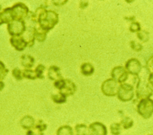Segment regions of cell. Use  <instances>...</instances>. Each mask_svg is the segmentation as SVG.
I'll return each mask as SVG.
<instances>
[{
  "mask_svg": "<svg viewBox=\"0 0 153 135\" xmlns=\"http://www.w3.org/2000/svg\"><path fill=\"white\" fill-rule=\"evenodd\" d=\"M134 96V87L131 84L124 82L120 84L117 93L118 99L124 102L131 100Z\"/></svg>",
  "mask_w": 153,
  "mask_h": 135,
  "instance_id": "8992f818",
  "label": "cell"
},
{
  "mask_svg": "<svg viewBox=\"0 0 153 135\" xmlns=\"http://www.w3.org/2000/svg\"><path fill=\"white\" fill-rule=\"evenodd\" d=\"M20 124L23 128L28 130L33 128L35 121L32 116L25 115L20 119Z\"/></svg>",
  "mask_w": 153,
  "mask_h": 135,
  "instance_id": "9a60e30c",
  "label": "cell"
},
{
  "mask_svg": "<svg viewBox=\"0 0 153 135\" xmlns=\"http://www.w3.org/2000/svg\"><path fill=\"white\" fill-rule=\"evenodd\" d=\"M45 69V66L42 64H39L35 69V72L36 73V78L39 79H44V72Z\"/></svg>",
  "mask_w": 153,
  "mask_h": 135,
  "instance_id": "d4e9b609",
  "label": "cell"
},
{
  "mask_svg": "<svg viewBox=\"0 0 153 135\" xmlns=\"http://www.w3.org/2000/svg\"><path fill=\"white\" fill-rule=\"evenodd\" d=\"M2 9L1 8V6L0 5V25L4 24L3 19H2Z\"/></svg>",
  "mask_w": 153,
  "mask_h": 135,
  "instance_id": "8d00e7d4",
  "label": "cell"
},
{
  "mask_svg": "<svg viewBox=\"0 0 153 135\" xmlns=\"http://www.w3.org/2000/svg\"><path fill=\"white\" fill-rule=\"evenodd\" d=\"M120 84L113 78L104 81L101 85V91L106 96L113 97L117 95Z\"/></svg>",
  "mask_w": 153,
  "mask_h": 135,
  "instance_id": "5b68a950",
  "label": "cell"
},
{
  "mask_svg": "<svg viewBox=\"0 0 153 135\" xmlns=\"http://www.w3.org/2000/svg\"><path fill=\"white\" fill-rule=\"evenodd\" d=\"M65 84H66V79L64 78H61V79L56 80L53 83L54 87L57 90H59V91H60L63 89V88L65 86Z\"/></svg>",
  "mask_w": 153,
  "mask_h": 135,
  "instance_id": "4316f807",
  "label": "cell"
},
{
  "mask_svg": "<svg viewBox=\"0 0 153 135\" xmlns=\"http://www.w3.org/2000/svg\"><path fill=\"white\" fill-rule=\"evenodd\" d=\"M111 74L112 78L117 81L120 84L126 82L129 78V73L125 68L122 66H118L114 68Z\"/></svg>",
  "mask_w": 153,
  "mask_h": 135,
  "instance_id": "ba28073f",
  "label": "cell"
},
{
  "mask_svg": "<svg viewBox=\"0 0 153 135\" xmlns=\"http://www.w3.org/2000/svg\"><path fill=\"white\" fill-rule=\"evenodd\" d=\"M146 68L149 73L153 74V55L148 59L146 63Z\"/></svg>",
  "mask_w": 153,
  "mask_h": 135,
  "instance_id": "1f68e13d",
  "label": "cell"
},
{
  "mask_svg": "<svg viewBox=\"0 0 153 135\" xmlns=\"http://www.w3.org/2000/svg\"><path fill=\"white\" fill-rule=\"evenodd\" d=\"M148 135H153V134H148Z\"/></svg>",
  "mask_w": 153,
  "mask_h": 135,
  "instance_id": "f35d334b",
  "label": "cell"
},
{
  "mask_svg": "<svg viewBox=\"0 0 153 135\" xmlns=\"http://www.w3.org/2000/svg\"><path fill=\"white\" fill-rule=\"evenodd\" d=\"M26 135H36V133L33 130L30 129V130H28L26 131Z\"/></svg>",
  "mask_w": 153,
  "mask_h": 135,
  "instance_id": "d590c367",
  "label": "cell"
},
{
  "mask_svg": "<svg viewBox=\"0 0 153 135\" xmlns=\"http://www.w3.org/2000/svg\"><path fill=\"white\" fill-rule=\"evenodd\" d=\"M149 76V75H148ZM138 76V81L136 84V95L137 99H143L150 98L153 95V91L148 84V77Z\"/></svg>",
  "mask_w": 153,
  "mask_h": 135,
  "instance_id": "7a4b0ae2",
  "label": "cell"
},
{
  "mask_svg": "<svg viewBox=\"0 0 153 135\" xmlns=\"http://www.w3.org/2000/svg\"><path fill=\"white\" fill-rule=\"evenodd\" d=\"M130 47L135 51H140L143 49V46L136 41H131L130 42Z\"/></svg>",
  "mask_w": 153,
  "mask_h": 135,
  "instance_id": "4dcf8cb0",
  "label": "cell"
},
{
  "mask_svg": "<svg viewBox=\"0 0 153 135\" xmlns=\"http://www.w3.org/2000/svg\"><path fill=\"white\" fill-rule=\"evenodd\" d=\"M56 135H75L72 128L68 125L60 126L56 131Z\"/></svg>",
  "mask_w": 153,
  "mask_h": 135,
  "instance_id": "ac0fdd59",
  "label": "cell"
},
{
  "mask_svg": "<svg viewBox=\"0 0 153 135\" xmlns=\"http://www.w3.org/2000/svg\"><path fill=\"white\" fill-rule=\"evenodd\" d=\"M47 75L50 79L54 81L63 78L60 73V68L56 65H51L48 68Z\"/></svg>",
  "mask_w": 153,
  "mask_h": 135,
  "instance_id": "4fadbf2b",
  "label": "cell"
},
{
  "mask_svg": "<svg viewBox=\"0 0 153 135\" xmlns=\"http://www.w3.org/2000/svg\"><path fill=\"white\" fill-rule=\"evenodd\" d=\"M20 62L22 65L25 69H31L34 65L35 59L30 54H23L20 57Z\"/></svg>",
  "mask_w": 153,
  "mask_h": 135,
  "instance_id": "2e32d148",
  "label": "cell"
},
{
  "mask_svg": "<svg viewBox=\"0 0 153 135\" xmlns=\"http://www.w3.org/2000/svg\"><path fill=\"white\" fill-rule=\"evenodd\" d=\"M47 124L42 119H39L35 123L33 128L36 131L38 135H43L44 131L47 129Z\"/></svg>",
  "mask_w": 153,
  "mask_h": 135,
  "instance_id": "ffe728a7",
  "label": "cell"
},
{
  "mask_svg": "<svg viewBox=\"0 0 153 135\" xmlns=\"http://www.w3.org/2000/svg\"><path fill=\"white\" fill-rule=\"evenodd\" d=\"M120 123L124 129L127 130L133 127L134 122L133 120L130 117L126 116L123 118Z\"/></svg>",
  "mask_w": 153,
  "mask_h": 135,
  "instance_id": "7402d4cb",
  "label": "cell"
},
{
  "mask_svg": "<svg viewBox=\"0 0 153 135\" xmlns=\"http://www.w3.org/2000/svg\"><path fill=\"white\" fill-rule=\"evenodd\" d=\"M7 29L11 36H22L26 30V22L25 20L12 21L7 24Z\"/></svg>",
  "mask_w": 153,
  "mask_h": 135,
  "instance_id": "52a82bcc",
  "label": "cell"
},
{
  "mask_svg": "<svg viewBox=\"0 0 153 135\" xmlns=\"http://www.w3.org/2000/svg\"><path fill=\"white\" fill-rule=\"evenodd\" d=\"M124 68L129 74L137 76L142 71V66L138 59L131 58L126 62Z\"/></svg>",
  "mask_w": 153,
  "mask_h": 135,
  "instance_id": "9c48e42d",
  "label": "cell"
},
{
  "mask_svg": "<svg viewBox=\"0 0 153 135\" xmlns=\"http://www.w3.org/2000/svg\"><path fill=\"white\" fill-rule=\"evenodd\" d=\"M10 42L11 45L19 51L24 50L27 46L26 39L22 36H11L10 39Z\"/></svg>",
  "mask_w": 153,
  "mask_h": 135,
  "instance_id": "8fae6325",
  "label": "cell"
},
{
  "mask_svg": "<svg viewBox=\"0 0 153 135\" xmlns=\"http://www.w3.org/2000/svg\"><path fill=\"white\" fill-rule=\"evenodd\" d=\"M45 6H40L30 13V20L38 23L42 29L49 32L59 22V15L53 10H47Z\"/></svg>",
  "mask_w": 153,
  "mask_h": 135,
  "instance_id": "6da1fadb",
  "label": "cell"
},
{
  "mask_svg": "<svg viewBox=\"0 0 153 135\" xmlns=\"http://www.w3.org/2000/svg\"><path fill=\"white\" fill-rule=\"evenodd\" d=\"M9 9L12 21L24 20L29 13L27 6L20 2L15 3L12 7H9Z\"/></svg>",
  "mask_w": 153,
  "mask_h": 135,
  "instance_id": "3957f363",
  "label": "cell"
},
{
  "mask_svg": "<svg viewBox=\"0 0 153 135\" xmlns=\"http://www.w3.org/2000/svg\"><path fill=\"white\" fill-rule=\"evenodd\" d=\"M121 125L120 122H114L110 125V131L112 135H120L121 131Z\"/></svg>",
  "mask_w": 153,
  "mask_h": 135,
  "instance_id": "cb8c5ba5",
  "label": "cell"
},
{
  "mask_svg": "<svg viewBox=\"0 0 153 135\" xmlns=\"http://www.w3.org/2000/svg\"><path fill=\"white\" fill-rule=\"evenodd\" d=\"M129 30L131 32H137L141 30L140 24L138 22L133 21L131 23L129 26Z\"/></svg>",
  "mask_w": 153,
  "mask_h": 135,
  "instance_id": "f546056e",
  "label": "cell"
},
{
  "mask_svg": "<svg viewBox=\"0 0 153 135\" xmlns=\"http://www.w3.org/2000/svg\"><path fill=\"white\" fill-rule=\"evenodd\" d=\"M148 84L153 91V74H149L148 77Z\"/></svg>",
  "mask_w": 153,
  "mask_h": 135,
  "instance_id": "d6a6232c",
  "label": "cell"
},
{
  "mask_svg": "<svg viewBox=\"0 0 153 135\" xmlns=\"http://www.w3.org/2000/svg\"><path fill=\"white\" fill-rule=\"evenodd\" d=\"M9 70L6 68L4 63L0 60V81H2L8 73Z\"/></svg>",
  "mask_w": 153,
  "mask_h": 135,
  "instance_id": "83f0119b",
  "label": "cell"
},
{
  "mask_svg": "<svg viewBox=\"0 0 153 135\" xmlns=\"http://www.w3.org/2000/svg\"><path fill=\"white\" fill-rule=\"evenodd\" d=\"M80 70L81 73L85 76L91 75L94 72V66L90 63L88 62L82 63L80 66Z\"/></svg>",
  "mask_w": 153,
  "mask_h": 135,
  "instance_id": "e0dca14e",
  "label": "cell"
},
{
  "mask_svg": "<svg viewBox=\"0 0 153 135\" xmlns=\"http://www.w3.org/2000/svg\"><path fill=\"white\" fill-rule=\"evenodd\" d=\"M66 96L63 93L59 92L57 94H51V98L52 100L57 104H62L66 102Z\"/></svg>",
  "mask_w": 153,
  "mask_h": 135,
  "instance_id": "44dd1931",
  "label": "cell"
},
{
  "mask_svg": "<svg viewBox=\"0 0 153 135\" xmlns=\"http://www.w3.org/2000/svg\"><path fill=\"white\" fill-rule=\"evenodd\" d=\"M12 75L17 80H21L23 78L22 70L19 68H14L12 70Z\"/></svg>",
  "mask_w": 153,
  "mask_h": 135,
  "instance_id": "f1b7e54d",
  "label": "cell"
},
{
  "mask_svg": "<svg viewBox=\"0 0 153 135\" xmlns=\"http://www.w3.org/2000/svg\"><path fill=\"white\" fill-rule=\"evenodd\" d=\"M68 1H53V4L56 6H60L66 4Z\"/></svg>",
  "mask_w": 153,
  "mask_h": 135,
  "instance_id": "836d02e7",
  "label": "cell"
},
{
  "mask_svg": "<svg viewBox=\"0 0 153 135\" xmlns=\"http://www.w3.org/2000/svg\"><path fill=\"white\" fill-rule=\"evenodd\" d=\"M137 37L142 42H146L149 40V33L145 30H140L137 32Z\"/></svg>",
  "mask_w": 153,
  "mask_h": 135,
  "instance_id": "484cf974",
  "label": "cell"
},
{
  "mask_svg": "<svg viewBox=\"0 0 153 135\" xmlns=\"http://www.w3.org/2000/svg\"><path fill=\"white\" fill-rule=\"evenodd\" d=\"M106 127L100 122H94L88 127L87 135H107Z\"/></svg>",
  "mask_w": 153,
  "mask_h": 135,
  "instance_id": "30bf717a",
  "label": "cell"
},
{
  "mask_svg": "<svg viewBox=\"0 0 153 135\" xmlns=\"http://www.w3.org/2000/svg\"><path fill=\"white\" fill-rule=\"evenodd\" d=\"M75 135H87L88 127L84 124H78L74 128Z\"/></svg>",
  "mask_w": 153,
  "mask_h": 135,
  "instance_id": "d6986e66",
  "label": "cell"
},
{
  "mask_svg": "<svg viewBox=\"0 0 153 135\" xmlns=\"http://www.w3.org/2000/svg\"><path fill=\"white\" fill-rule=\"evenodd\" d=\"M32 32L36 40L39 42H43L45 40L48 32L42 29L39 26H35L32 28Z\"/></svg>",
  "mask_w": 153,
  "mask_h": 135,
  "instance_id": "5bb4252c",
  "label": "cell"
},
{
  "mask_svg": "<svg viewBox=\"0 0 153 135\" xmlns=\"http://www.w3.org/2000/svg\"><path fill=\"white\" fill-rule=\"evenodd\" d=\"M4 86H5L4 82L2 81H0V91L3 90V88H4Z\"/></svg>",
  "mask_w": 153,
  "mask_h": 135,
  "instance_id": "74e56055",
  "label": "cell"
},
{
  "mask_svg": "<svg viewBox=\"0 0 153 135\" xmlns=\"http://www.w3.org/2000/svg\"><path fill=\"white\" fill-rule=\"evenodd\" d=\"M66 79L65 86L63 88V89L59 92L63 93L66 97H68V96L73 95L75 93L76 90V86L75 84L71 80L69 79Z\"/></svg>",
  "mask_w": 153,
  "mask_h": 135,
  "instance_id": "7c38bea8",
  "label": "cell"
},
{
  "mask_svg": "<svg viewBox=\"0 0 153 135\" xmlns=\"http://www.w3.org/2000/svg\"><path fill=\"white\" fill-rule=\"evenodd\" d=\"M22 73L23 78H25L26 79L33 80L36 78L35 70L31 69H24L22 70Z\"/></svg>",
  "mask_w": 153,
  "mask_h": 135,
  "instance_id": "603a6c76",
  "label": "cell"
},
{
  "mask_svg": "<svg viewBox=\"0 0 153 135\" xmlns=\"http://www.w3.org/2000/svg\"><path fill=\"white\" fill-rule=\"evenodd\" d=\"M88 5V2L87 1H80L79 3V8H81V9L85 8Z\"/></svg>",
  "mask_w": 153,
  "mask_h": 135,
  "instance_id": "e575fe53",
  "label": "cell"
},
{
  "mask_svg": "<svg viewBox=\"0 0 153 135\" xmlns=\"http://www.w3.org/2000/svg\"><path fill=\"white\" fill-rule=\"evenodd\" d=\"M137 113L144 119H148L153 115V100L151 98L140 100L137 105Z\"/></svg>",
  "mask_w": 153,
  "mask_h": 135,
  "instance_id": "277c9868",
  "label": "cell"
}]
</instances>
